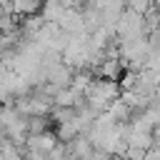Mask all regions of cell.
Instances as JSON below:
<instances>
[{
    "label": "cell",
    "instance_id": "1",
    "mask_svg": "<svg viewBox=\"0 0 160 160\" xmlns=\"http://www.w3.org/2000/svg\"><path fill=\"white\" fill-rule=\"evenodd\" d=\"M58 28L70 32V35H78V32H88L85 30V22H82V12L78 8H65V12L60 15L58 20Z\"/></svg>",
    "mask_w": 160,
    "mask_h": 160
},
{
    "label": "cell",
    "instance_id": "2",
    "mask_svg": "<svg viewBox=\"0 0 160 160\" xmlns=\"http://www.w3.org/2000/svg\"><path fill=\"white\" fill-rule=\"evenodd\" d=\"M42 8V0H10V10L20 18L25 15H38Z\"/></svg>",
    "mask_w": 160,
    "mask_h": 160
},
{
    "label": "cell",
    "instance_id": "3",
    "mask_svg": "<svg viewBox=\"0 0 160 160\" xmlns=\"http://www.w3.org/2000/svg\"><path fill=\"white\" fill-rule=\"evenodd\" d=\"M150 135H152V145H155V148H160V122L152 128V132H150Z\"/></svg>",
    "mask_w": 160,
    "mask_h": 160
}]
</instances>
